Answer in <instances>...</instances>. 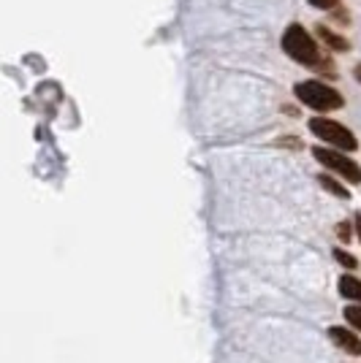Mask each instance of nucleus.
<instances>
[{
    "mask_svg": "<svg viewBox=\"0 0 361 363\" xmlns=\"http://www.w3.org/2000/svg\"><path fill=\"white\" fill-rule=\"evenodd\" d=\"M293 95L299 98L304 106L316 108V111H334V108L343 106V95L337 90H331L329 84L316 82V79L299 82V84L293 87Z\"/></svg>",
    "mask_w": 361,
    "mask_h": 363,
    "instance_id": "f03ea898",
    "label": "nucleus"
},
{
    "mask_svg": "<svg viewBox=\"0 0 361 363\" xmlns=\"http://www.w3.org/2000/svg\"><path fill=\"white\" fill-rule=\"evenodd\" d=\"M283 52H286L291 60L301 62V65H318V62H320L318 44L301 25H291V28L283 33Z\"/></svg>",
    "mask_w": 361,
    "mask_h": 363,
    "instance_id": "f257e3e1",
    "label": "nucleus"
},
{
    "mask_svg": "<svg viewBox=\"0 0 361 363\" xmlns=\"http://www.w3.org/2000/svg\"><path fill=\"white\" fill-rule=\"evenodd\" d=\"M329 336H331V342L343 350V352H347V355H356V358L361 355V339L353 331L334 325V328H329Z\"/></svg>",
    "mask_w": 361,
    "mask_h": 363,
    "instance_id": "39448f33",
    "label": "nucleus"
},
{
    "mask_svg": "<svg viewBox=\"0 0 361 363\" xmlns=\"http://www.w3.org/2000/svg\"><path fill=\"white\" fill-rule=\"evenodd\" d=\"M313 157H316L320 166H326V168H331L334 174H340L343 179L353 182V184L361 182V166L356 160L345 157L343 152L329 150V147H316V150H313Z\"/></svg>",
    "mask_w": 361,
    "mask_h": 363,
    "instance_id": "20e7f679",
    "label": "nucleus"
},
{
    "mask_svg": "<svg viewBox=\"0 0 361 363\" xmlns=\"http://www.w3.org/2000/svg\"><path fill=\"white\" fill-rule=\"evenodd\" d=\"M345 320L356 328V331H361V303H353V306H347L345 309Z\"/></svg>",
    "mask_w": 361,
    "mask_h": 363,
    "instance_id": "1a4fd4ad",
    "label": "nucleus"
},
{
    "mask_svg": "<svg viewBox=\"0 0 361 363\" xmlns=\"http://www.w3.org/2000/svg\"><path fill=\"white\" fill-rule=\"evenodd\" d=\"M310 6H316V9H320V11H329V9H334L340 0H307Z\"/></svg>",
    "mask_w": 361,
    "mask_h": 363,
    "instance_id": "9b49d317",
    "label": "nucleus"
},
{
    "mask_svg": "<svg viewBox=\"0 0 361 363\" xmlns=\"http://www.w3.org/2000/svg\"><path fill=\"white\" fill-rule=\"evenodd\" d=\"M337 233H340L343 242H347V239H350V228H347V223H343V225L337 228Z\"/></svg>",
    "mask_w": 361,
    "mask_h": 363,
    "instance_id": "f8f14e48",
    "label": "nucleus"
},
{
    "mask_svg": "<svg viewBox=\"0 0 361 363\" xmlns=\"http://www.w3.org/2000/svg\"><path fill=\"white\" fill-rule=\"evenodd\" d=\"M353 74H356V82L361 84V65H356V71H353Z\"/></svg>",
    "mask_w": 361,
    "mask_h": 363,
    "instance_id": "4468645a",
    "label": "nucleus"
},
{
    "mask_svg": "<svg viewBox=\"0 0 361 363\" xmlns=\"http://www.w3.org/2000/svg\"><path fill=\"white\" fill-rule=\"evenodd\" d=\"M318 182H320V184L329 190L331 196H337V198H347V196H350L345 187H343V184H340L337 179H331V177H318Z\"/></svg>",
    "mask_w": 361,
    "mask_h": 363,
    "instance_id": "6e6552de",
    "label": "nucleus"
},
{
    "mask_svg": "<svg viewBox=\"0 0 361 363\" xmlns=\"http://www.w3.org/2000/svg\"><path fill=\"white\" fill-rule=\"evenodd\" d=\"M318 35L326 41V44L331 46V49H337V52H347V38H343V35H337V33H331L329 28H318Z\"/></svg>",
    "mask_w": 361,
    "mask_h": 363,
    "instance_id": "0eeeda50",
    "label": "nucleus"
},
{
    "mask_svg": "<svg viewBox=\"0 0 361 363\" xmlns=\"http://www.w3.org/2000/svg\"><path fill=\"white\" fill-rule=\"evenodd\" d=\"M310 130H313L320 141L331 144L337 152H353L356 147H359L356 136L347 130L345 125H340V122H331V120H323V117H316V120H310Z\"/></svg>",
    "mask_w": 361,
    "mask_h": 363,
    "instance_id": "7ed1b4c3",
    "label": "nucleus"
},
{
    "mask_svg": "<svg viewBox=\"0 0 361 363\" xmlns=\"http://www.w3.org/2000/svg\"><path fill=\"white\" fill-rule=\"evenodd\" d=\"M356 233H359V239H361V214H356Z\"/></svg>",
    "mask_w": 361,
    "mask_h": 363,
    "instance_id": "ddd939ff",
    "label": "nucleus"
},
{
    "mask_svg": "<svg viewBox=\"0 0 361 363\" xmlns=\"http://www.w3.org/2000/svg\"><path fill=\"white\" fill-rule=\"evenodd\" d=\"M340 296L347 301H359L361 303V279H356L353 274L340 277Z\"/></svg>",
    "mask_w": 361,
    "mask_h": 363,
    "instance_id": "423d86ee",
    "label": "nucleus"
},
{
    "mask_svg": "<svg viewBox=\"0 0 361 363\" xmlns=\"http://www.w3.org/2000/svg\"><path fill=\"white\" fill-rule=\"evenodd\" d=\"M334 257H337V263H343L345 269H356V257L347 255L345 250H334Z\"/></svg>",
    "mask_w": 361,
    "mask_h": 363,
    "instance_id": "9d476101",
    "label": "nucleus"
}]
</instances>
